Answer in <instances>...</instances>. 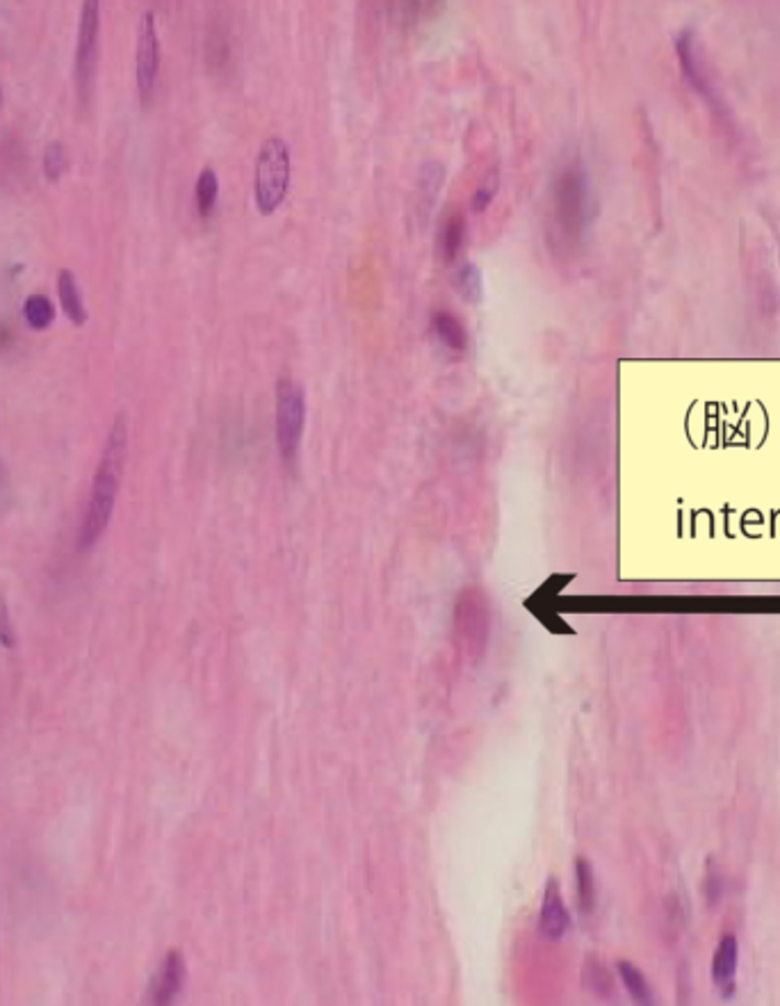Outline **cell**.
<instances>
[{
    "label": "cell",
    "mask_w": 780,
    "mask_h": 1006,
    "mask_svg": "<svg viewBox=\"0 0 780 1006\" xmlns=\"http://www.w3.org/2000/svg\"><path fill=\"white\" fill-rule=\"evenodd\" d=\"M128 457V421L124 413L114 418L108 438L103 443V452L94 472V482L90 491V500L82 514L80 532H78V550H92L97 541L103 537L105 527L112 521L114 505H117V495L124 478V466Z\"/></svg>",
    "instance_id": "cell-1"
},
{
    "label": "cell",
    "mask_w": 780,
    "mask_h": 1006,
    "mask_svg": "<svg viewBox=\"0 0 780 1006\" xmlns=\"http://www.w3.org/2000/svg\"><path fill=\"white\" fill-rule=\"evenodd\" d=\"M291 190V146L281 137H270L256 160L253 197L260 215H272Z\"/></svg>",
    "instance_id": "cell-2"
},
{
    "label": "cell",
    "mask_w": 780,
    "mask_h": 1006,
    "mask_svg": "<svg viewBox=\"0 0 780 1006\" xmlns=\"http://www.w3.org/2000/svg\"><path fill=\"white\" fill-rule=\"evenodd\" d=\"M101 0H82L76 42V94L80 110L92 105L99 74V46H101Z\"/></svg>",
    "instance_id": "cell-3"
},
{
    "label": "cell",
    "mask_w": 780,
    "mask_h": 1006,
    "mask_svg": "<svg viewBox=\"0 0 780 1006\" xmlns=\"http://www.w3.org/2000/svg\"><path fill=\"white\" fill-rule=\"evenodd\" d=\"M306 427V395L299 383L291 377L276 381V406H274V432L276 448L285 468H293Z\"/></svg>",
    "instance_id": "cell-4"
},
{
    "label": "cell",
    "mask_w": 780,
    "mask_h": 1006,
    "mask_svg": "<svg viewBox=\"0 0 780 1006\" xmlns=\"http://www.w3.org/2000/svg\"><path fill=\"white\" fill-rule=\"evenodd\" d=\"M589 217V183L580 167H568L555 183V220L566 238L580 235Z\"/></svg>",
    "instance_id": "cell-5"
},
{
    "label": "cell",
    "mask_w": 780,
    "mask_h": 1006,
    "mask_svg": "<svg viewBox=\"0 0 780 1006\" xmlns=\"http://www.w3.org/2000/svg\"><path fill=\"white\" fill-rule=\"evenodd\" d=\"M135 80L142 105H149L158 85L160 74V42L154 12H147L137 27V57H135Z\"/></svg>",
    "instance_id": "cell-6"
},
{
    "label": "cell",
    "mask_w": 780,
    "mask_h": 1006,
    "mask_svg": "<svg viewBox=\"0 0 780 1006\" xmlns=\"http://www.w3.org/2000/svg\"><path fill=\"white\" fill-rule=\"evenodd\" d=\"M454 621H456V635L464 644L466 653L477 658L484 653V644L488 637V605L482 591L477 589H466L461 591V596L456 601L454 610Z\"/></svg>",
    "instance_id": "cell-7"
},
{
    "label": "cell",
    "mask_w": 780,
    "mask_h": 1006,
    "mask_svg": "<svg viewBox=\"0 0 780 1006\" xmlns=\"http://www.w3.org/2000/svg\"><path fill=\"white\" fill-rule=\"evenodd\" d=\"M185 974H188V968H185L183 954L177 952V950H171V952L165 957V961L160 963L156 976L151 980L147 1002H149V1004H156V1006L171 1004L173 999L179 997V993L183 991Z\"/></svg>",
    "instance_id": "cell-8"
},
{
    "label": "cell",
    "mask_w": 780,
    "mask_h": 1006,
    "mask_svg": "<svg viewBox=\"0 0 780 1006\" xmlns=\"http://www.w3.org/2000/svg\"><path fill=\"white\" fill-rule=\"evenodd\" d=\"M737 968H739V942L733 934L721 936L714 957H712V982L724 997L735 993L737 982Z\"/></svg>",
    "instance_id": "cell-9"
},
{
    "label": "cell",
    "mask_w": 780,
    "mask_h": 1006,
    "mask_svg": "<svg viewBox=\"0 0 780 1006\" xmlns=\"http://www.w3.org/2000/svg\"><path fill=\"white\" fill-rule=\"evenodd\" d=\"M539 929L547 940H559L570 929V913L562 899L559 883L555 879H551L545 885Z\"/></svg>",
    "instance_id": "cell-10"
},
{
    "label": "cell",
    "mask_w": 780,
    "mask_h": 1006,
    "mask_svg": "<svg viewBox=\"0 0 780 1006\" xmlns=\"http://www.w3.org/2000/svg\"><path fill=\"white\" fill-rule=\"evenodd\" d=\"M431 334L439 338L441 345H445L452 351H464L468 345L466 327L450 311H437L431 315Z\"/></svg>",
    "instance_id": "cell-11"
},
{
    "label": "cell",
    "mask_w": 780,
    "mask_h": 1006,
    "mask_svg": "<svg viewBox=\"0 0 780 1006\" xmlns=\"http://www.w3.org/2000/svg\"><path fill=\"white\" fill-rule=\"evenodd\" d=\"M676 53H678V60H680V67H682V74H685L689 87H693V90H697L701 97H710L708 94L710 82L703 76V69L699 65L697 53H693V35L691 33H682L678 37Z\"/></svg>",
    "instance_id": "cell-12"
},
{
    "label": "cell",
    "mask_w": 780,
    "mask_h": 1006,
    "mask_svg": "<svg viewBox=\"0 0 780 1006\" xmlns=\"http://www.w3.org/2000/svg\"><path fill=\"white\" fill-rule=\"evenodd\" d=\"M57 294H60V304L65 315L76 324V327H82L87 322V311L82 304V294L76 281V275L71 270H63L60 277H57Z\"/></svg>",
    "instance_id": "cell-13"
},
{
    "label": "cell",
    "mask_w": 780,
    "mask_h": 1006,
    "mask_svg": "<svg viewBox=\"0 0 780 1006\" xmlns=\"http://www.w3.org/2000/svg\"><path fill=\"white\" fill-rule=\"evenodd\" d=\"M466 228H468L466 217H464V215H459V213L450 215L448 222L443 224L441 235H439V252H441V258H443L445 262H452V260L459 256L461 247H464Z\"/></svg>",
    "instance_id": "cell-14"
},
{
    "label": "cell",
    "mask_w": 780,
    "mask_h": 1006,
    "mask_svg": "<svg viewBox=\"0 0 780 1006\" xmlns=\"http://www.w3.org/2000/svg\"><path fill=\"white\" fill-rule=\"evenodd\" d=\"M217 197H219V179H217L215 169L206 167L204 171L199 174L196 186H194V203H196L199 217L208 220L215 213Z\"/></svg>",
    "instance_id": "cell-15"
},
{
    "label": "cell",
    "mask_w": 780,
    "mask_h": 1006,
    "mask_svg": "<svg viewBox=\"0 0 780 1006\" xmlns=\"http://www.w3.org/2000/svg\"><path fill=\"white\" fill-rule=\"evenodd\" d=\"M23 320L27 322V327L35 329V332L48 329L53 324V320H55L53 302L42 292L31 294V298H27L25 304H23Z\"/></svg>",
    "instance_id": "cell-16"
},
{
    "label": "cell",
    "mask_w": 780,
    "mask_h": 1006,
    "mask_svg": "<svg viewBox=\"0 0 780 1006\" xmlns=\"http://www.w3.org/2000/svg\"><path fill=\"white\" fill-rule=\"evenodd\" d=\"M575 879H577V904H580V910L585 915L594 913L596 908V874L591 863L587 858H577L575 865Z\"/></svg>",
    "instance_id": "cell-17"
},
{
    "label": "cell",
    "mask_w": 780,
    "mask_h": 1006,
    "mask_svg": "<svg viewBox=\"0 0 780 1006\" xmlns=\"http://www.w3.org/2000/svg\"><path fill=\"white\" fill-rule=\"evenodd\" d=\"M619 976H621L625 991L630 993V997L634 1002H637V1004H651L653 1002L651 984H648L644 972L637 965L630 963V961H619Z\"/></svg>",
    "instance_id": "cell-18"
},
{
    "label": "cell",
    "mask_w": 780,
    "mask_h": 1006,
    "mask_svg": "<svg viewBox=\"0 0 780 1006\" xmlns=\"http://www.w3.org/2000/svg\"><path fill=\"white\" fill-rule=\"evenodd\" d=\"M454 288L468 304H477L482 298V275L473 262L464 265L454 277Z\"/></svg>",
    "instance_id": "cell-19"
},
{
    "label": "cell",
    "mask_w": 780,
    "mask_h": 1006,
    "mask_svg": "<svg viewBox=\"0 0 780 1006\" xmlns=\"http://www.w3.org/2000/svg\"><path fill=\"white\" fill-rule=\"evenodd\" d=\"M42 167H44L46 181L57 183V181L63 179V174H65L67 167H69V158H67V152H65L63 142H50V144L46 146Z\"/></svg>",
    "instance_id": "cell-20"
},
{
    "label": "cell",
    "mask_w": 780,
    "mask_h": 1006,
    "mask_svg": "<svg viewBox=\"0 0 780 1006\" xmlns=\"http://www.w3.org/2000/svg\"><path fill=\"white\" fill-rule=\"evenodd\" d=\"M23 165V149L16 139H8L0 144V174H3L5 179H19Z\"/></svg>",
    "instance_id": "cell-21"
},
{
    "label": "cell",
    "mask_w": 780,
    "mask_h": 1006,
    "mask_svg": "<svg viewBox=\"0 0 780 1006\" xmlns=\"http://www.w3.org/2000/svg\"><path fill=\"white\" fill-rule=\"evenodd\" d=\"M585 984L589 986V991H594L596 995L600 997H610L612 995V976L610 972H607V968L598 961H589L587 968H585Z\"/></svg>",
    "instance_id": "cell-22"
},
{
    "label": "cell",
    "mask_w": 780,
    "mask_h": 1006,
    "mask_svg": "<svg viewBox=\"0 0 780 1006\" xmlns=\"http://www.w3.org/2000/svg\"><path fill=\"white\" fill-rule=\"evenodd\" d=\"M500 190V174L498 171H490L486 179L479 183V188L475 190L473 194V211L475 213H484L490 203H494L496 194Z\"/></svg>",
    "instance_id": "cell-23"
},
{
    "label": "cell",
    "mask_w": 780,
    "mask_h": 1006,
    "mask_svg": "<svg viewBox=\"0 0 780 1006\" xmlns=\"http://www.w3.org/2000/svg\"><path fill=\"white\" fill-rule=\"evenodd\" d=\"M0 646H5V648H14L16 646V630H14L10 607H8V601L3 599V594H0Z\"/></svg>",
    "instance_id": "cell-24"
},
{
    "label": "cell",
    "mask_w": 780,
    "mask_h": 1006,
    "mask_svg": "<svg viewBox=\"0 0 780 1006\" xmlns=\"http://www.w3.org/2000/svg\"><path fill=\"white\" fill-rule=\"evenodd\" d=\"M12 347H14V334H12V329L8 327L5 322L0 320V354L10 351Z\"/></svg>",
    "instance_id": "cell-25"
},
{
    "label": "cell",
    "mask_w": 780,
    "mask_h": 1006,
    "mask_svg": "<svg viewBox=\"0 0 780 1006\" xmlns=\"http://www.w3.org/2000/svg\"><path fill=\"white\" fill-rule=\"evenodd\" d=\"M3 487H5V468H3V463H0V489H3Z\"/></svg>",
    "instance_id": "cell-26"
},
{
    "label": "cell",
    "mask_w": 780,
    "mask_h": 1006,
    "mask_svg": "<svg viewBox=\"0 0 780 1006\" xmlns=\"http://www.w3.org/2000/svg\"><path fill=\"white\" fill-rule=\"evenodd\" d=\"M0 103H3V87H0Z\"/></svg>",
    "instance_id": "cell-27"
}]
</instances>
